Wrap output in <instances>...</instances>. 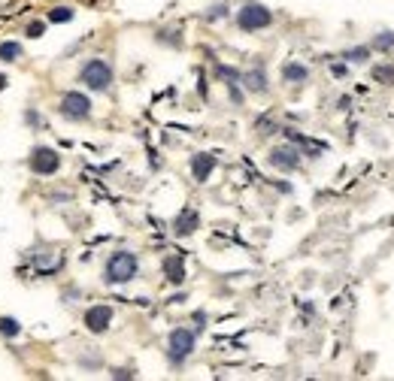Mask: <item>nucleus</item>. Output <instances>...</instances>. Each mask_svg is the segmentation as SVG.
I'll return each mask as SVG.
<instances>
[{"mask_svg":"<svg viewBox=\"0 0 394 381\" xmlns=\"http://www.w3.org/2000/svg\"><path fill=\"white\" fill-rule=\"evenodd\" d=\"M137 269H140V263H137V257L130 254V251H115L109 260H106V285H124V282H130L134 276H137Z\"/></svg>","mask_w":394,"mask_h":381,"instance_id":"nucleus-1","label":"nucleus"},{"mask_svg":"<svg viewBox=\"0 0 394 381\" xmlns=\"http://www.w3.org/2000/svg\"><path fill=\"white\" fill-rule=\"evenodd\" d=\"M79 79H82L85 88H91V91H106V88L112 85V67H109L103 58H94V61H88V64L82 67Z\"/></svg>","mask_w":394,"mask_h":381,"instance_id":"nucleus-2","label":"nucleus"},{"mask_svg":"<svg viewBox=\"0 0 394 381\" xmlns=\"http://www.w3.org/2000/svg\"><path fill=\"white\" fill-rule=\"evenodd\" d=\"M270 21H273V12H270L267 6H261V3H246V6L237 12V24H240V30H246V33L264 30Z\"/></svg>","mask_w":394,"mask_h":381,"instance_id":"nucleus-3","label":"nucleus"},{"mask_svg":"<svg viewBox=\"0 0 394 381\" xmlns=\"http://www.w3.org/2000/svg\"><path fill=\"white\" fill-rule=\"evenodd\" d=\"M191 351H194V333L185 330V327H176L170 333V339H167V357H170V363L179 366L185 357H191Z\"/></svg>","mask_w":394,"mask_h":381,"instance_id":"nucleus-4","label":"nucleus"},{"mask_svg":"<svg viewBox=\"0 0 394 381\" xmlns=\"http://www.w3.org/2000/svg\"><path fill=\"white\" fill-rule=\"evenodd\" d=\"M30 170L36 173V176H55L58 170H61V154L55 151V148H49V145H36L33 151H30Z\"/></svg>","mask_w":394,"mask_h":381,"instance_id":"nucleus-5","label":"nucleus"},{"mask_svg":"<svg viewBox=\"0 0 394 381\" xmlns=\"http://www.w3.org/2000/svg\"><path fill=\"white\" fill-rule=\"evenodd\" d=\"M61 115L64 118H70V121H82V118H88L91 115V100L82 94V91H67L64 97H61Z\"/></svg>","mask_w":394,"mask_h":381,"instance_id":"nucleus-6","label":"nucleus"},{"mask_svg":"<svg viewBox=\"0 0 394 381\" xmlns=\"http://www.w3.org/2000/svg\"><path fill=\"white\" fill-rule=\"evenodd\" d=\"M82 324H85L88 333H106L109 324H112V309H109V306H91V309L85 312Z\"/></svg>","mask_w":394,"mask_h":381,"instance_id":"nucleus-7","label":"nucleus"},{"mask_svg":"<svg viewBox=\"0 0 394 381\" xmlns=\"http://www.w3.org/2000/svg\"><path fill=\"white\" fill-rule=\"evenodd\" d=\"M270 167H276V170H282V173H288V170H297L300 167V151L294 148V145H279V148H273L270 151Z\"/></svg>","mask_w":394,"mask_h":381,"instance_id":"nucleus-8","label":"nucleus"},{"mask_svg":"<svg viewBox=\"0 0 394 381\" xmlns=\"http://www.w3.org/2000/svg\"><path fill=\"white\" fill-rule=\"evenodd\" d=\"M212 170H215V154L200 151V154L191 157V176H194V182H206L212 176Z\"/></svg>","mask_w":394,"mask_h":381,"instance_id":"nucleus-9","label":"nucleus"},{"mask_svg":"<svg viewBox=\"0 0 394 381\" xmlns=\"http://www.w3.org/2000/svg\"><path fill=\"white\" fill-rule=\"evenodd\" d=\"M197 227H200V215H197L194 209H182V212H179V218L173 221L176 236H188V233H194Z\"/></svg>","mask_w":394,"mask_h":381,"instance_id":"nucleus-10","label":"nucleus"},{"mask_svg":"<svg viewBox=\"0 0 394 381\" xmlns=\"http://www.w3.org/2000/svg\"><path fill=\"white\" fill-rule=\"evenodd\" d=\"M164 276H167V282H173V285H182V282H185V260H182L179 254H173V257H164Z\"/></svg>","mask_w":394,"mask_h":381,"instance_id":"nucleus-11","label":"nucleus"},{"mask_svg":"<svg viewBox=\"0 0 394 381\" xmlns=\"http://www.w3.org/2000/svg\"><path fill=\"white\" fill-rule=\"evenodd\" d=\"M240 82L249 88V91H255V94H261V91H267V73L261 70V67H255V70H249V73H243L240 76Z\"/></svg>","mask_w":394,"mask_h":381,"instance_id":"nucleus-12","label":"nucleus"},{"mask_svg":"<svg viewBox=\"0 0 394 381\" xmlns=\"http://www.w3.org/2000/svg\"><path fill=\"white\" fill-rule=\"evenodd\" d=\"M282 79H285V82H294V85H300V82H307V79H310V70H307L303 64L291 61V64H285V67H282Z\"/></svg>","mask_w":394,"mask_h":381,"instance_id":"nucleus-13","label":"nucleus"},{"mask_svg":"<svg viewBox=\"0 0 394 381\" xmlns=\"http://www.w3.org/2000/svg\"><path fill=\"white\" fill-rule=\"evenodd\" d=\"M18 58H21V42H15V39L0 42V61H3V64H12V61H18Z\"/></svg>","mask_w":394,"mask_h":381,"instance_id":"nucleus-14","label":"nucleus"},{"mask_svg":"<svg viewBox=\"0 0 394 381\" xmlns=\"http://www.w3.org/2000/svg\"><path fill=\"white\" fill-rule=\"evenodd\" d=\"M73 15H76L73 6H55V9H49V21H55V24H67V21H73Z\"/></svg>","mask_w":394,"mask_h":381,"instance_id":"nucleus-15","label":"nucleus"},{"mask_svg":"<svg viewBox=\"0 0 394 381\" xmlns=\"http://www.w3.org/2000/svg\"><path fill=\"white\" fill-rule=\"evenodd\" d=\"M373 82H379V85H394V67L391 64L373 67Z\"/></svg>","mask_w":394,"mask_h":381,"instance_id":"nucleus-16","label":"nucleus"},{"mask_svg":"<svg viewBox=\"0 0 394 381\" xmlns=\"http://www.w3.org/2000/svg\"><path fill=\"white\" fill-rule=\"evenodd\" d=\"M0 333L9 336V339H15V336L21 333V324H18L15 318H0Z\"/></svg>","mask_w":394,"mask_h":381,"instance_id":"nucleus-17","label":"nucleus"},{"mask_svg":"<svg viewBox=\"0 0 394 381\" xmlns=\"http://www.w3.org/2000/svg\"><path fill=\"white\" fill-rule=\"evenodd\" d=\"M343 58H346L349 64H364V61L370 58V48H367V45H361V48H349Z\"/></svg>","mask_w":394,"mask_h":381,"instance_id":"nucleus-18","label":"nucleus"},{"mask_svg":"<svg viewBox=\"0 0 394 381\" xmlns=\"http://www.w3.org/2000/svg\"><path fill=\"white\" fill-rule=\"evenodd\" d=\"M373 48H379V51H388V48H394V33H391V30H385V33H376V39H373Z\"/></svg>","mask_w":394,"mask_h":381,"instance_id":"nucleus-19","label":"nucleus"},{"mask_svg":"<svg viewBox=\"0 0 394 381\" xmlns=\"http://www.w3.org/2000/svg\"><path fill=\"white\" fill-rule=\"evenodd\" d=\"M24 33H27V36H30V39H39V36H42V33H46V21H30V24H27V30H24Z\"/></svg>","mask_w":394,"mask_h":381,"instance_id":"nucleus-20","label":"nucleus"},{"mask_svg":"<svg viewBox=\"0 0 394 381\" xmlns=\"http://www.w3.org/2000/svg\"><path fill=\"white\" fill-rule=\"evenodd\" d=\"M215 73H218V76H225L228 82H240V70H234V67H222V64H218V67H215Z\"/></svg>","mask_w":394,"mask_h":381,"instance_id":"nucleus-21","label":"nucleus"},{"mask_svg":"<svg viewBox=\"0 0 394 381\" xmlns=\"http://www.w3.org/2000/svg\"><path fill=\"white\" fill-rule=\"evenodd\" d=\"M331 73H334L337 79H343V76H346V64H331Z\"/></svg>","mask_w":394,"mask_h":381,"instance_id":"nucleus-22","label":"nucleus"},{"mask_svg":"<svg viewBox=\"0 0 394 381\" xmlns=\"http://www.w3.org/2000/svg\"><path fill=\"white\" fill-rule=\"evenodd\" d=\"M112 378H134L130 369H112Z\"/></svg>","mask_w":394,"mask_h":381,"instance_id":"nucleus-23","label":"nucleus"},{"mask_svg":"<svg viewBox=\"0 0 394 381\" xmlns=\"http://www.w3.org/2000/svg\"><path fill=\"white\" fill-rule=\"evenodd\" d=\"M225 12H228V9H225V6H215V9H212V12H209V15H206V18H222V15H225Z\"/></svg>","mask_w":394,"mask_h":381,"instance_id":"nucleus-24","label":"nucleus"},{"mask_svg":"<svg viewBox=\"0 0 394 381\" xmlns=\"http://www.w3.org/2000/svg\"><path fill=\"white\" fill-rule=\"evenodd\" d=\"M6 82H9V79H6V76H3V73H0V91H3V88H6Z\"/></svg>","mask_w":394,"mask_h":381,"instance_id":"nucleus-25","label":"nucleus"}]
</instances>
